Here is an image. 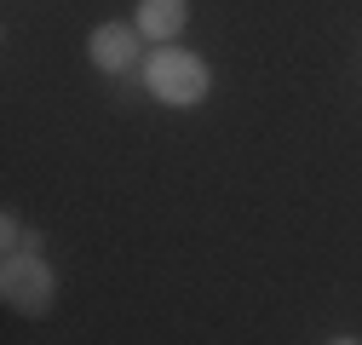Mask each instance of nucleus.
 <instances>
[{
  "label": "nucleus",
  "instance_id": "nucleus-1",
  "mask_svg": "<svg viewBox=\"0 0 362 345\" xmlns=\"http://www.w3.org/2000/svg\"><path fill=\"white\" fill-rule=\"evenodd\" d=\"M139 81H144V93H150L156 104H167V110H196V104L213 93L207 58L190 52V47H178V40H173V47H150Z\"/></svg>",
  "mask_w": 362,
  "mask_h": 345
},
{
  "label": "nucleus",
  "instance_id": "nucleus-2",
  "mask_svg": "<svg viewBox=\"0 0 362 345\" xmlns=\"http://www.w3.org/2000/svg\"><path fill=\"white\" fill-rule=\"evenodd\" d=\"M0 299L18 311V317H52L58 305V276L47 265V253L40 259H0Z\"/></svg>",
  "mask_w": 362,
  "mask_h": 345
},
{
  "label": "nucleus",
  "instance_id": "nucleus-3",
  "mask_svg": "<svg viewBox=\"0 0 362 345\" xmlns=\"http://www.w3.org/2000/svg\"><path fill=\"white\" fill-rule=\"evenodd\" d=\"M86 58H93V69H104V75H132V69H144V35H139V23H127V18H110V23H98L93 35H86Z\"/></svg>",
  "mask_w": 362,
  "mask_h": 345
},
{
  "label": "nucleus",
  "instance_id": "nucleus-4",
  "mask_svg": "<svg viewBox=\"0 0 362 345\" xmlns=\"http://www.w3.org/2000/svg\"><path fill=\"white\" fill-rule=\"evenodd\" d=\"M132 23H139V35L150 47H173L185 35V23H190V0H139Z\"/></svg>",
  "mask_w": 362,
  "mask_h": 345
},
{
  "label": "nucleus",
  "instance_id": "nucleus-5",
  "mask_svg": "<svg viewBox=\"0 0 362 345\" xmlns=\"http://www.w3.org/2000/svg\"><path fill=\"white\" fill-rule=\"evenodd\" d=\"M40 253H47V236L29 230L18 219V207H6L0 213V259H40Z\"/></svg>",
  "mask_w": 362,
  "mask_h": 345
},
{
  "label": "nucleus",
  "instance_id": "nucleus-6",
  "mask_svg": "<svg viewBox=\"0 0 362 345\" xmlns=\"http://www.w3.org/2000/svg\"><path fill=\"white\" fill-rule=\"evenodd\" d=\"M328 345H362V339H356V334H339V339H328Z\"/></svg>",
  "mask_w": 362,
  "mask_h": 345
}]
</instances>
